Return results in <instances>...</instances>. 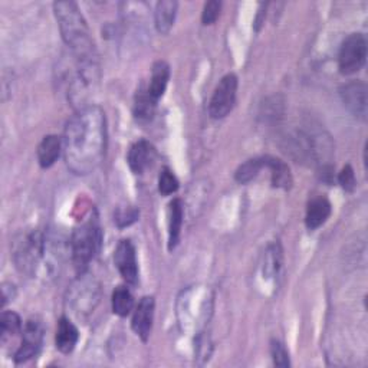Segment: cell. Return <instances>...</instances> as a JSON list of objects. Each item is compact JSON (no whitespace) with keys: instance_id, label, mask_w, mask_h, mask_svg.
Listing matches in <instances>:
<instances>
[{"instance_id":"obj_1","label":"cell","mask_w":368,"mask_h":368,"mask_svg":"<svg viewBox=\"0 0 368 368\" xmlns=\"http://www.w3.org/2000/svg\"><path fill=\"white\" fill-rule=\"evenodd\" d=\"M107 117L101 107L87 105L67 122L63 139L64 158L68 168L87 175L95 171L107 154Z\"/></svg>"},{"instance_id":"obj_2","label":"cell","mask_w":368,"mask_h":368,"mask_svg":"<svg viewBox=\"0 0 368 368\" xmlns=\"http://www.w3.org/2000/svg\"><path fill=\"white\" fill-rule=\"evenodd\" d=\"M55 18L64 42L71 48L75 60L80 63H98V55L91 38L90 28L75 2H55Z\"/></svg>"},{"instance_id":"obj_3","label":"cell","mask_w":368,"mask_h":368,"mask_svg":"<svg viewBox=\"0 0 368 368\" xmlns=\"http://www.w3.org/2000/svg\"><path fill=\"white\" fill-rule=\"evenodd\" d=\"M101 227L98 216L92 212L81 224L74 229L71 236V256L78 274H84L101 247Z\"/></svg>"},{"instance_id":"obj_4","label":"cell","mask_w":368,"mask_h":368,"mask_svg":"<svg viewBox=\"0 0 368 368\" xmlns=\"http://www.w3.org/2000/svg\"><path fill=\"white\" fill-rule=\"evenodd\" d=\"M46 237L40 230H28L18 234L12 243V258L18 271L32 276L45 255Z\"/></svg>"},{"instance_id":"obj_5","label":"cell","mask_w":368,"mask_h":368,"mask_svg":"<svg viewBox=\"0 0 368 368\" xmlns=\"http://www.w3.org/2000/svg\"><path fill=\"white\" fill-rule=\"evenodd\" d=\"M78 276L68 289L67 303L75 315L87 317L97 308L101 298V286L95 278L85 275V272Z\"/></svg>"},{"instance_id":"obj_6","label":"cell","mask_w":368,"mask_h":368,"mask_svg":"<svg viewBox=\"0 0 368 368\" xmlns=\"http://www.w3.org/2000/svg\"><path fill=\"white\" fill-rule=\"evenodd\" d=\"M367 60V40L361 33L350 35L341 45L338 53V68L342 75L358 72Z\"/></svg>"},{"instance_id":"obj_7","label":"cell","mask_w":368,"mask_h":368,"mask_svg":"<svg viewBox=\"0 0 368 368\" xmlns=\"http://www.w3.org/2000/svg\"><path fill=\"white\" fill-rule=\"evenodd\" d=\"M237 94V78L233 74L224 75L220 82L217 84L210 104H209V114L213 119L224 118L234 107Z\"/></svg>"},{"instance_id":"obj_8","label":"cell","mask_w":368,"mask_h":368,"mask_svg":"<svg viewBox=\"0 0 368 368\" xmlns=\"http://www.w3.org/2000/svg\"><path fill=\"white\" fill-rule=\"evenodd\" d=\"M114 264L127 283L136 285L139 282V262L136 248L130 240H121L114 252Z\"/></svg>"},{"instance_id":"obj_9","label":"cell","mask_w":368,"mask_h":368,"mask_svg":"<svg viewBox=\"0 0 368 368\" xmlns=\"http://www.w3.org/2000/svg\"><path fill=\"white\" fill-rule=\"evenodd\" d=\"M42 340H43L42 323L36 318H31L22 330V344L15 352V361L21 364L33 358L40 350Z\"/></svg>"},{"instance_id":"obj_10","label":"cell","mask_w":368,"mask_h":368,"mask_svg":"<svg viewBox=\"0 0 368 368\" xmlns=\"http://www.w3.org/2000/svg\"><path fill=\"white\" fill-rule=\"evenodd\" d=\"M341 99L345 108L355 117L362 121L367 119L368 112V97L367 85L361 81H351L340 90Z\"/></svg>"},{"instance_id":"obj_11","label":"cell","mask_w":368,"mask_h":368,"mask_svg":"<svg viewBox=\"0 0 368 368\" xmlns=\"http://www.w3.org/2000/svg\"><path fill=\"white\" fill-rule=\"evenodd\" d=\"M156 301L153 296H144L134 310L131 327L134 332L146 342L150 338L153 321H154Z\"/></svg>"},{"instance_id":"obj_12","label":"cell","mask_w":368,"mask_h":368,"mask_svg":"<svg viewBox=\"0 0 368 368\" xmlns=\"http://www.w3.org/2000/svg\"><path fill=\"white\" fill-rule=\"evenodd\" d=\"M156 160V148L146 140L137 141L131 146L127 161L133 173L143 174Z\"/></svg>"},{"instance_id":"obj_13","label":"cell","mask_w":368,"mask_h":368,"mask_svg":"<svg viewBox=\"0 0 368 368\" xmlns=\"http://www.w3.org/2000/svg\"><path fill=\"white\" fill-rule=\"evenodd\" d=\"M78 340H80V332H78V328L74 325V323L67 317L60 318L58 323V330L55 337L56 348L63 354H70L74 351Z\"/></svg>"},{"instance_id":"obj_14","label":"cell","mask_w":368,"mask_h":368,"mask_svg":"<svg viewBox=\"0 0 368 368\" xmlns=\"http://www.w3.org/2000/svg\"><path fill=\"white\" fill-rule=\"evenodd\" d=\"M331 215V203L325 197H315L308 203L305 215V224L310 230H315L323 226Z\"/></svg>"},{"instance_id":"obj_15","label":"cell","mask_w":368,"mask_h":368,"mask_svg":"<svg viewBox=\"0 0 368 368\" xmlns=\"http://www.w3.org/2000/svg\"><path fill=\"white\" fill-rule=\"evenodd\" d=\"M177 8H178V4L174 2V0H163V2H158L156 5L154 23L158 33L166 35L170 32L175 21Z\"/></svg>"},{"instance_id":"obj_16","label":"cell","mask_w":368,"mask_h":368,"mask_svg":"<svg viewBox=\"0 0 368 368\" xmlns=\"http://www.w3.org/2000/svg\"><path fill=\"white\" fill-rule=\"evenodd\" d=\"M60 150H63V140L58 136H46L38 146V161L40 167L49 168L58 160Z\"/></svg>"},{"instance_id":"obj_17","label":"cell","mask_w":368,"mask_h":368,"mask_svg":"<svg viewBox=\"0 0 368 368\" xmlns=\"http://www.w3.org/2000/svg\"><path fill=\"white\" fill-rule=\"evenodd\" d=\"M170 80V67L164 60H157V63L153 65L151 70V80H150V85L147 87L148 94L158 101L167 88Z\"/></svg>"},{"instance_id":"obj_18","label":"cell","mask_w":368,"mask_h":368,"mask_svg":"<svg viewBox=\"0 0 368 368\" xmlns=\"http://www.w3.org/2000/svg\"><path fill=\"white\" fill-rule=\"evenodd\" d=\"M184 219V205L180 199H174L170 203V220H168V249H174L180 240L181 226Z\"/></svg>"},{"instance_id":"obj_19","label":"cell","mask_w":368,"mask_h":368,"mask_svg":"<svg viewBox=\"0 0 368 368\" xmlns=\"http://www.w3.org/2000/svg\"><path fill=\"white\" fill-rule=\"evenodd\" d=\"M264 164L266 168L271 170L272 184L275 188H281L288 190L292 184V175L288 166L275 157H264Z\"/></svg>"},{"instance_id":"obj_20","label":"cell","mask_w":368,"mask_h":368,"mask_svg":"<svg viewBox=\"0 0 368 368\" xmlns=\"http://www.w3.org/2000/svg\"><path fill=\"white\" fill-rule=\"evenodd\" d=\"M157 101L148 94L147 88H140L134 101V117L140 122H148L156 112Z\"/></svg>"},{"instance_id":"obj_21","label":"cell","mask_w":368,"mask_h":368,"mask_svg":"<svg viewBox=\"0 0 368 368\" xmlns=\"http://www.w3.org/2000/svg\"><path fill=\"white\" fill-rule=\"evenodd\" d=\"M134 310V298L127 286H117L112 292V311L118 317H129Z\"/></svg>"},{"instance_id":"obj_22","label":"cell","mask_w":368,"mask_h":368,"mask_svg":"<svg viewBox=\"0 0 368 368\" xmlns=\"http://www.w3.org/2000/svg\"><path fill=\"white\" fill-rule=\"evenodd\" d=\"M283 262V255H282V248L278 242L269 244L265 258H264V275L266 278H274L279 274Z\"/></svg>"},{"instance_id":"obj_23","label":"cell","mask_w":368,"mask_h":368,"mask_svg":"<svg viewBox=\"0 0 368 368\" xmlns=\"http://www.w3.org/2000/svg\"><path fill=\"white\" fill-rule=\"evenodd\" d=\"M265 167L264 164V157L262 158H252L248 160L247 163H243L234 173V178L237 183L240 184H248L251 183L254 178H256V175L259 174V171Z\"/></svg>"},{"instance_id":"obj_24","label":"cell","mask_w":368,"mask_h":368,"mask_svg":"<svg viewBox=\"0 0 368 368\" xmlns=\"http://www.w3.org/2000/svg\"><path fill=\"white\" fill-rule=\"evenodd\" d=\"M0 330H2V342L5 344L6 340L13 338L22 331L21 317L13 311L4 313L2 318H0Z\"/></svg>"},{"instance_id":"obj_25","label":"cell","mask_w":368,"mask_h":368,"mask_svg":"<svg viewBox=\"0 0 368 368\" xmlns=\"http://www.w3.org/2000/svg\"><path fill=\"white\" fill-rule=\"evenodd\" d=\"M177 190H178L177 177L174 175V173L170 168L164 167L158 177V192L163 196H170V195L175 193Z\"/></svg>"},{"instance_id":"obj_26","label":"cell","mask_w":368,"mask_h":368,"mask_svg":"<svg viewBox=\"0 0 368 368\" xmlns=\"http://www.w3.org/2000/svg\"><path fill=\"white\" fill-rule=\"evenodd\" d=\"M271 354H272V358H274V364L276 367H281V368H286L291 365V361H289V354L285 348V345L276 340H274L271 342Z\"/></svg>"},{"instance_id":"obj_27","label":"cell","mask_w":368,"mask_h":368,"mask_svg":"<svg viewBox=\"0 0 368 368\" xmlns=\"http://www.w3.org/2000/svg\"><path fill=\"white\" fill-rule=\"evenodd\" d=\"M338 183L341 184V188L345 192H354V189L357 188V178H355V173L352 170V167L348 164L345 166L340 174H338Z\"/></svg>"},{"instance_id":"obj_28","label":"cell","mask_w":368,"mask_h":368,"mask_svg":"<svg viewBox=\"0 0 368 368\" xmlns=\"http://www.w3.org/2000/svg\"><path fill=\"white\" fill-rule=\"evenodd\" d=\"M220 9H222V4L216 2V0H210L203 8V13H202V22L203 25H213L219 15H220Z\"/></svg>"},{"instance_id":"obj_29","label":"cell","mask_w":368,"mask_h":368,"mask_svg":"<svg viewBox=\"0 0 368 368\" xmlns=\"http://www.w3.org/2000/svg\"><path fill=\"white\" fill-rule=\"evenodd\" d=\"M139 210L134 207H126V209H119L115 215V222L118 224V227H126L133 224L137 219H139Z\"/></svg>"},{"instance_id":"obj_30","label":"cell","mask_w":368,"mask_h":368,"mask_svg":"<svg viewBox=\"0 0 368 368\" xmlns=\"http://www.w3.org/2000/svg\"><path fill=\"white\" fill-rule=\"evenodd\" d=\"M16 296V288L13 283H9V282H5L2 285V305H6L9 301H13V298Z\"/></svg>"}]
</instances>
